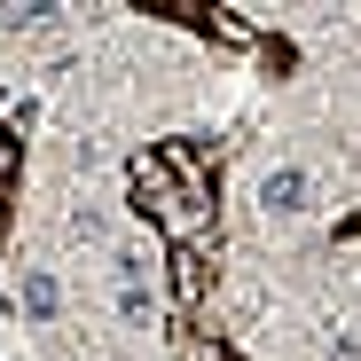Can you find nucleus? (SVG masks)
<instances>
[{
	"label": "nucleus",
	"instance_id": "f257e3e1",
	"mask_svg": "<svg viewBox=\"0 0 361 361\" xmlns=\"http://www.w3.org/2000/svg\"><path fill=\"white\" fill-rule=\"evenodd\" d=\"M314 197H322V189H314V173H307V165H267V173H259V220H267V228L307 220Z\"/></svg>",
	"mask_w": 361,
	"mask_h": 361
},
{
	"label": "nucleus",
	"instance_id": "7ed1b4c3",
	"mask_svg": "<svg viewBox=\"0 0 361 361\" xmlns=\"http://www.w3.org/2000/svg\"><path fill=\"white\" fill-rule=\"evenodd\" d=\"M24 314H32V322H55V314H63V283H55L47 267H24Z\"/></svg>",
	"mask_w": 361,
	"mask_h": 361
},
{
	"label": "nucleus",
	"instance_id": "39448f33",
	"mask_svg": "<svg viewBox=\"0 0 361 361\" xmlns=\"http://www.w3.org/2000/svg\"><path fill=\"white\" fill-rule=\"evenodd\" d=\"M110 275H118V283H149V252H142V244H118V252H110Z\"/></svg>",
	"mask_w": 361,
	"mask_h": 361
},
{
	"label": "nucleus",
	"instance_id": "f03ea898",
	"mask_svg": "<svg viewBox=\"0 0 361 361\" xmlns=\"http://www.w3.org/2000/svg\"><path fill=\"white\" fill-rule=\"evenodd\" d=\"M71 8H55V0H24V8H0V39H39V32H55Z\"/></svg>",
	"mask_w": 361,
	"mask_h": 361
},
{
	"label": "nucleus",
	"instance_id": "0eeeda50",
	"mask_svg": "<svg viewBox=\"0 0 361 361\" xmlns=\"http://www.w3.org/2000/svg\"><path fill=\"white\" fill-rule=\"evenodd\" d=\"M322 353H330V361H361V338H345V330H330V338H322Z\"/></svg>",
	"mask_w": 361,
	"mask_h": 361
},
{
	"label": "nucleus",
	"instance_id": "20e7f679",
	"mask_svg": "<svg viewBox=\"0 0 361 361\" xmlns=\"http://www.w3.org/2000/svg\"><path fill=\"white\" fill-rule=\"evenodd\" d=\"M118 314H126V330H149V322H157L149 283H118Z\"/></svg>",
	"mask_w": 361,
	"mask_h": 361
},
{
	"label": "nucleus",
	"instance_id": "423d86ee",
	"mask_svg": "<svg viewBox=\"0 0 361 361\" xmlns=\"http://www.w3.org/2000/svg\"><path fill=\"white\" fill-rule=\"evenodd\" d=\"M173 353H180V361H220V345H204V338H189V330L173 338Z\"/></svg>",
	"mask_w": 361,
	"mask_h": 361
}]
</instances>
